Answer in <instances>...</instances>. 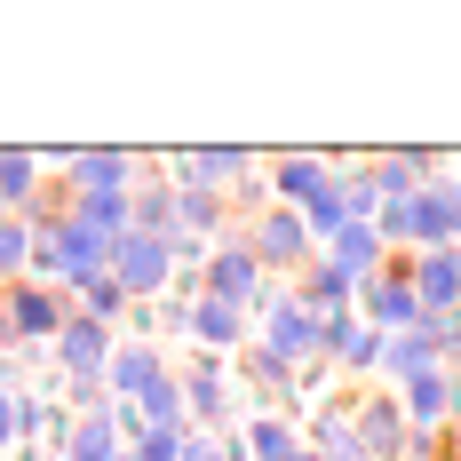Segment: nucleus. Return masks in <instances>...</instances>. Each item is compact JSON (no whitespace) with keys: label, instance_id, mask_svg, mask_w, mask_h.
<instances>
[{"label":"nucleus","instance_id":"1","mask_svg":"<svg viewBox=\"0 0 461 461\" xmlns=\"http://www.w3.org/2000/svg\"><path fill=\"white\" fill-rule=\"evenodd\" d=\"M350 311H358V326H374V334H414L421 326V294H414V278H406V255H382V271L358 278Z\"/></svg>","mask_w":461,"mask_h":461},{"label":"nucleus","instance_id":"2","mask_svg":"<svg viewBox=\"0 0 461 461\" xmlns=\"http://www.w3.org/2000/svg\"><path fill=\"white\" fill-rule=\"evenodd\" d=\"M64 319H72V294H56V286H41V278H8V286H0V334H8V350L56 342Z\"/></svg>","mask_w":461,"mask_h":461},{"label":"nucleus","instance_id":"3","mask_svg":"<svg viewBox=\"0 0 461 461\" xmlns=\"http://www.w3.org/2000/svg\"><path fill=\"white\" fill-rule=\"evenodd\" d=\"M191 286H199L207 303H230V311H263V303H271V278H263V263L239 247V230L207 247V263H199V278H191Z\"/></svg>","mask_w":461,"mask_h":461},{"label":"nucleus","instance_id":"4","mask_svg":"<svg viewBox=\"0 0 461 461\" xmlns=\"http://www.w3.org/2000/svg\"><path fill=\"white\" fill-rule=\"evenodd\" d=\"M112 286L128 294V303H159L167 294V278H176V255H167V239H143V230H120L112 239Z\"/></svg>","mask_w":461,"mask_h":461},{"label":"nucleus","instance_id":"5","mask_svg":"<svg viewBox=\"0 0 461 461\" xmlns=\"http://www.w3.org/2000/svg\"><path fill=\"white\" fill-rule=\"evenodd\" d=\"M255 326H263L255 342H263L286 374H311V366H319V319H311L294 294H271V303L255 311Z\"/></svg>","mask_w":461,"mask_h":461},{"label":"nucleus","instance_id":"6","mask_svg":"<svg viewBox=\"0 0 461 461\" xmlns=\"http://www.w3.org/2000/svg\"><path fill=\"white\" fill-rule=\"evenodd\" d=\"M350 438H358V461H406V454H414V429H406L398 390H366V398H350Z\"/></svg>","mask_w":461,"mask_h":461},{"label":"nucleus","instance_id":"7","mask_svg":"<svg viewBox=\"0 0 461 461\" xmlns=\"http://www.w3.org/2000/svg\"><path fill=\"white\" fill-rule=\"evenodd\" d=\"M239 247L263 263V278H271V271H303V263L319 255V239L303 230V215H294V207H263V215L247 223V239H239Z\"/></svg>","mask_w":461,"mask_h":461},{"label":"nucleus","instance_id":"8","mask_svg":"<svg viewBox=\"0 0 461 461\" xmlns=\"http://www.w3.org/2000/svg\"><path fill=\"white\" fill-rule=\"evenodd\" d=\"M398 406H406V429H414V438L461 429V382L446 366H429V374H414V382L398 390Z\"/></svg>","mask_w":461,"mask_h":461},{"label":"nucleus","instance_id":"9","mask_svg":"<svg viewBox=\"0 0 461 461\" xmlns=\"http://www.w3.org/2000/svg\"><path fill=\"white\" fill-rule=\"evenodd\" d=\"M48 350H56V366H64V382H104V366H112V350H120V334L72 311V319L56 326V342H48Z\"/></svg>","mask_w":461,"mask_h":461},{"label":"nucleus","instance_id":"10","mask_svg":"<svg viewBox=\"0 0 461 461\" xmlns=\"http://www.w3.org/2000/svg\"><path fill=\"white\" fill-rule=\"evenodd\" d=\"M406 278H414V294H421V319L461 311V247H414Z\"/></svg>","mask_w":461,"mask_h":461},{"label":"nucleus","instance_id":"11","mask_svg":"<svg viewBox=\"0 0 461 461\" xmlns=\"http://www.w3.org/2000/svg\"><path fill=\"white\" fill-rule=\"evenodd\" d=\"M414 223H421V247H461V184L454 176H429L414 191Z\"/></svg>","mask_w":461,"mask_h":461},{"label":"nucleus","instance_id":"12","mask_svg":"<svg viewBox=\"0 0 461 461\" xmlns=\"http://www.w3.org/2000/svg\"><path fill=\"white\" fill-rule=\"evenodd\" d=\"M184 334L207 350V358H223V350H239V342L255 334V319H247V311H230V303H207V294H191V326H184Z\"/></svg>","mask_w":461,"mask_h":461},{"label":"nucleus","instance_id":"13","mask_svg":"<svg viewBox=\"0 0 461 461\" xmlns=\"http://www.w3.org/2000/svg\"><path fill=\"white\" fill-rule=\"evenodd\" d=\"M319 263H334L350 286L374 278V271H382V239H374V223H342L334 239H319Z\"/></svg>","mask_w":461,"mask_h":461},{"label":"nucleus","instance_id":"14","mask_svg":"<svg viewBox=\"0 0 461 461\" xmlns=\"http://www.w3.org/2000/svg\"><path fill=\"white\" fill-rule=\"evenodd\" d=\"M223 374H230V366H223V358H207V350L191 358V374H176L191 421H223V406H230V382H223Z\"/></svg>","mask_w":461,"mask_h":461},{"label":"nucleus","instance_id":"15","mask_svg":"<svg viewBox=\"0 0 461 461\" xmlns=\"http://www.w3.org/2000/svg\"><path fill=\"white\" fill-rule=\"evenodd\" d=\"M159 374H167V358H159L151 342H120V350H112V366H104V390H112V398L128 406V398H143V390H151Z\"/></svg>","mask_w":461,"mask_h":461},{"label":"nucleus","instance_id":"16","mask_svg":"<svg viewBox=\"0 0 461 461\" xmlns=\"http://www.w3.org/2000/svg\"><path fill=\"white\" fill-rule=\"evenodd\" d=\"M350 294H358V286L334 271V263H319V255H311V263L294 271V303H303L311 319H334V311H350Z\"/></svg>","mask_w":461,"mask_h":461},{"label":"nucleus","instance_id":"17","mask_svg":"<svg viewBox=\"0 0 461 461\" xmlns=\"http://www.w3.org/2000/svg\"><path fill=\"white\" fill-rule=\"evenodd\" d=\"M239 454H247V461H294V454H303V429H294L286 414H247Z\"/></svg>","mask_w":461,"mask_h":461},{"label":"nucleus","instance_id":"18","mask_svg":"<svg viewBox=\"0 0 461 461\" xmlns=\"http://www.w3.org/2000/svg\"><path fill=\"white\" fill-rule=\"evenodd\" d=\"M41 191V151H0V215H24Z\"/></svg>","mask_w":461,"mask_h":461},{"label":"nucleus","instance_id":"19","mask_svg":"<svg viewBox=\"0 0 461 461\" xmlns=\"http://www.w3.org/2000/svg\"><path fill=\"white\" fill-rule=\"evenodd\" d=\"M128 414H136L143 429H184V390H176V366L159 374L143 398H128Z\"/></svg>","mask_w":461,"mask_h":461},{"label":"nucleus","instance_id":"20","mask_svg":"<svg viewBox=\"0 0 461 461\" xmlns=\"http://www.w3.org/2000/svg\"><path fill=\"white\" fill-rule=\"evenodd\" d=\"M24 255H32V230L16 223V215H0V286L24 278Z\"/></svg>","mask_w":461,"mask_h":461},{"label":"nucleus","instance_id":"21","mask_svg":"<svg viewBox=\"0 0 461 461\" xmlns=\"http://www.w3.org/2000/svg\"><path fill=\"white\" fill-rule=\"evenodd\" d=\"M184 438H191V421H184V429H143L128 454H136V461H184Z\"/></svg>","mask_w":461,"mask_h":461},{"label":"nucleus","instance_id":"22","mask_svg":"<svg viewBox=\"0 0 461 461\" xmlns=\"http://www.w3.org/2000/svg\"><path fill=\"white\" fill-rule=\"evenodd\" d=\"M184 461H223V438H199V429H191V438H184Z\"/></svg>","mask_w":461,"mask_h":461},{"label":"nucleus","instance_id":"23","mask_svg":"<svg viewBox=\"0 0 461 461\" xmlns=\"http://www.w3.org/2000/svg\"><path fill=\"white\" fill-rule=\"evenodd\" d=\"M8 446H16V398L0 390V454H8Z\"/></svg>","mask_w":461,"mask_h":461},{"label":"nucleus","instance_id":"24","mask_svg":"<svg viewBox=\"0 0 461 461\" xmlns=\"http://www.w3.org/2000/svg\"><path fill=\"white\" fill-rule=\"evenodd\" d=\"M294 461H319V454H311V446H303V454H294Z\"/></svg>","mask_w":461,"mask_h":461},{"label":"nucleus","instance_id":"25","mask_svg":"<svg viewBox=\"0 0 461 461\" xmlns=\"http://www.w3.org/2000/svg\"><path fill=\"white\" fill-rule=\"evenodd\" d=\"M112 461H136V454H112Z\"/></svg>","mask_w":461,"mask_h":461},{"label":"nucleus","instance_id":"26","mask_svg":"<svg viewBox=\"0 0 461 461\" xmlns=\"http://www.w3.org/2000/svg\"><path fill=\"white\" fill-rule=\"evenodd\" d=\"M0 350H8V334H0Z\"/></svg>","mask_w":461,"mask_h":461},{"label":"nucleus","instance_id":"27","mask_svg":"<svg viewBox=\"0 0 461 461\" xmlns=\"http://www.w3.org/2000/svg\"><path fill=\"white\" fill-rule=\"evenodd\" d=\"M454 382H461V374H454Z\"/></svg>","mask_w":461,"mask_h":461}]
</instances>
